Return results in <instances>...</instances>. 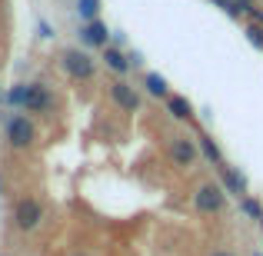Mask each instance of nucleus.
I'll return each instance as SVG.
<instances>
[{
  "label": "nucleus",
  "mask_w": 263,
  "mask_h": 256,
  "mask_svg": "<svg viewBox=\"0 0 263 256\" xmlns=\"http://www.w3.org/2000/svg\"><path fill=\"white\" fill-rule=\"evenodd\" d=\"M13 110L27 116H40V120H50L53 113L60 110V100L53 93V87L47 80H30V84H13L4 96Z\"/></svg>",
  "instance_id": "f257e3e1"
},
{
  "label": "nucleus",
  "mask_w": 263,
  "mask_h": 256,
  "mask_svg": "<svg viewBox=\"0 0 263 256\" xmlns=\"http://www.w3.org/2000/svg\"><path fill=\"white\" fill-rule=\"evenodd\" d=\"M167 160H170V167L180 170V173L197 170L200 163H203L197 136L186 133V130H183V133H170V136H167Z\"/></svg>",
  "instance_id": "f03ea898"
},
{
  "label": "nucleus",
  "mask_w": 263,
  "mask_h": 256,
  "mask_svg": "<svg viewBox=\"0 0 263 256\" xmlns=\"http://www.w3.org/2000/svg\"><path fill=\"white\" fill-rule=\"evenodd\" d=\"M10 220L20 233H37L47 220V203L37 196V193H24V196L13 200V210H10Z\"/></svg>",
  "instance_id": "7ed1b4c3"
},
{
  "label": "nucleus",
  "mask_w": 263,
  "mask_h": 256,
  "mask_svg": "<svg viewBox=\"0 0 263 256\" xmlns=\"http://www.w3.org/2000/svg\"><path fill=\"white\" fill-rule=\"evenodd\" d=\"M193 210L200 213V216H223L227 206H230V196H227V190L220 186V180H200L197 186H193Z\"/></svg>",
  "instance_id": "20e7f679"
},
{
  "label": "nucleus",
  "mask_w": 263,
  "mask_h": 256,
  "mask_svg": "<svg viewBox=\"0 0 263 256\" xmlns=\"http://www.w3.org/2000/svg\"><path fill=\"white\" fill-rule=\"evenodd\" d=\"M4 140H7L10 150H20V153L33 150L37 147V123H33V116L4 113Z\"/></svg>",
  "instance_id": "39448f33"
},
{
  "label": "nucleus",
  "mask_w": 263,
  "mask_h": 256,
  "mask_svg": "<svg viewBox=\"0 0 263 256\" xmlns=\"http://www.w3.org/2000/svg\"><path fill=\"white\" fill-rule=\"evenodd\" d=\"M57 67L73 84H90L97 77V60L90 57V50H84V47H64L57 57Z\"/></svg>",
  "instance_id": "423d86ee"
},
{
  "label": "nucleus",
  "mask_w": 263,
  "mask_h": 256,
  "mask_svg": "<svg viewBox=\"0 0 263 256\" xmlns=\"http://www.w3.org/2000/svg\"><path fill=\"white\" fill-rule=\"evenodd\" d=\"M107 96H110V103H114L120 113H127V116L140 113V107H143L140 90L130 84V80H120V77H114V80L107 84Z\"/></svg>",
  "instance_id": "0eeeda50"
},
{
  "label": "nucleus",
  "mask_w": 263,
  "mask_h": 256,
  "mask_svg": "<svg viewBox=\"0 0 263 256\" xmlns=\"http://www.w3.org/2000/svg\"><path fill=\"white\" fill-rule=\"evenodd\" d=\"M77 40H80V47H84V50H103V47H110V27L103 24V20L80 24Z\"/></svg>",
  "instance_id": "6e6552de"
},
{
  "label": "nucleus",
  "mask_w": 263,
  "mask_h": 256,
  "mask_svg": "<svg viewBox=\"0 0 263 256\" xmlns=\"http://www.w3.org/2000/svg\"><path fill=\"white\" fill-rule=\"evenodd\" d=\"M213 173H217L220 186L227 190V196H233V200H243L247 193H250V183H247V176H243V173H240L237 167H230V163H223V167H217Z\"/></svg>",
  "instance_id": "1a4fd4ad"
},
{
  "label": "nucleus",
  "mask_w": 263,
  "mask_h": 256,
  "mask_svg": "<svg viewBox=\"0 0 263 256\" xmlns=\"http://www.w3.org/2000/svg\"><path fill=\"white\" fill-rule=\"evenodd\" d=\"M163 110H167V116H170L174 123H183V127H193V123H197L193 103L186 100L183 93H170L167 100H163Z\"/></svg>",
  "instance_id": "9d476101"
},
{
  "label": "nucleus",
  "mask_w": 263,
  "mask_h": 256,
  "mask_svg": "<svg viewBox=\"0 0 263 256\" xmlns=\"http://www.w3.org/2000/svg\"><path fill=\"white\" fill-rule=\"evenodd\" d=\"M100 60H103V67H107L114 77H120V80H127V73L134 70V64H130V53H123L120 47H103L100 50Z\"/></svg>",
  "instance_id": "9b49d317"
},
{
  "label": "nucleus",
  "mask_w": 263,
  "mask_h": 256,
  "mask_svg": "<svg viewBox=\"0 0 263 256\" xmlns=\"http://www.w3.org/2000/svg\"><path fill=\"white\" fill-rule=\"evenodd\" d=\"M197 143H200V156H203V163H210L213 170L227 163V156H223V150H220V143L213 140V133H206V130L197 133Z\"/></svg>",
  "instance_id": "f8f14e48"
},
{
  "label": "nucleus",
  "mask_w": 263,
  "mask_h": 256,
  "mask_svg": "<svg viewBox=\"0 0 263 256\" xmlns=\"http://www.w3.org/2000/svg\"><path fill=\"white\" fill-rule=\"evenodd\" d=\"M140 87H143V93L154 96V100H167V96L174 93V90H170V80L163 77V73H157V70H147V73H143Z\"/></svg>",
  "instance_id": "ddd939ff"
},
{
  "label": "nucleus",
  "mask_w": 263,
  "mask_h": 256,
  "mask_svg": "<svg viewBox=\"0 0 263 256\" xmlns=\"http://www.w3.org/2000/svg\"><path fill=\"white\" fill-rule=\"evenodd\" d=\"M237 206H240V213H243L247 220H257V223H260V216H263V203H260L257 196H250V193H247L243 200H237Z\"/></svg>",
  "instance_id": "4468645a"
},
{
  "label": "nucleus",
  "mask_w": 263,
  "mask_h": 256,
  "mask_svg": "<svg viewBox=\"0 0 263 256\" xmlns=\"http://www.w3.org/2000/svg\"><path fill=\"white\" fill-rule=\"evenodd\" d=\"M100 0H77V17L80 24H90V20H100Z\"/></svg>",
  "instance_id": "2eb2a0df"
},
{
  "label": "nucleus",
  "mask_w": 263,
  "mask_h": 256,
  "mask_svg": "<svg viewBox=\"0 0 263 256\" xmlns=\"http://www.w3.org/2000/svg\"><path fill=\"white\" fill-rule=\"evenodd\" d=\"M243 33H247V40H250V47H257V50L263 53V27H257V24H243Z\"/></svg>",
  "instance_id": "dca6fc26"
},
{
  "label": "nucleus",
  "mask_w": 263,
  "mask_h": 256,
  "mask_svg": "<svg viewBox=\"0 0 263 256\" xmlns=\"http://www.w3.org/2000/svg\"><path fill=\"white\" fill-rule=\"evenodd\" d=\"M213 4L223 7V13H227V17H233V20L243 17V4H240V0H213Z\"/></svg>",
  "instance_id": "f3484780"
},
{
  "label": "nucleus",
  "mask_w": 263,
  "mask_h": 256,
  "mask_svg": "<svg viewBox=\"0 0 263 256\" xmlns=\"http://www.w3.org/2000/svg\"><path fill=\"white\" fill-rule=\"evenodd\" d=\"M243 17H247V24L263 27V7H257V4H243Z\"/></svg>",
  "instance_id": "a211bd4d"
},
{
  "label": "nucleus",
  "mask_w": 263,
  "mask_h": 256,
  "mask_svg": "<svg viewBox=\"0 0 263 256\" xmlns=\"http://www.w3.org/2000/svg\"><path fill=\"white\" fill-rule=\"evenodd\" d=\"M40 37H44V40H50V37H53V30H50V24H44V20H40Z\"/></svg>",
  "instance_id": "6ab92c4d"
},
{
  "label": "nucleus",
  "mask_w": 263,
  "mask_h": 256,
  "mask_svg": "<svg viewBox=\"0 0 263 256\" xmlns=\"http://www.w3.org/2000/svg\"><path fill=\"white\" fill-rule=\"evenodd\" d=\"M206 256H237V253H230V250H213V253H206Z\"/></svg>",
  "instance_id": "aec40b11"
},
{
  "label": "nucleus",
  "mask_w": 263,
  "mask_h": 256,
  "mask_svg": "<svg viewBox=\"0 0 263 256\" xmlns=\"http://www.w3.org/2000/svg\"><path fill=\"white\" fill-rule=\"evenodd\" d=\"M70 256H93V253H87V250H73Z\"/></svg>",
  "instance_id": "412c9836"
},
{
  "label": "nucleus",
  "mask_w": 263,
  "mask_h": 256,
  "mask_svg": "<svg viewBox=\"0 0 263 256\" xmlns=\"http://www.w3.org/2000/svg\"><path fill=\"white\" fill-rule=\"evenodd\" d=\"M240 4H257V0H240Z\"/></svg>",
  "instance_id": "4be33fe9"
},
{
  "label": "nucleus",
  "mask_w": 263,
  "mask_h": 256,
  "mask_svg": "<svg viewBox=\"0 0 263 256\" xmlns=\"http://www.w3.org/2000/svg\"><path fill=\"white\" fill-rule=\"evenodd\" d=\"M257 226H260V230H263V216H260V223H257Z\"/></svg>",
  "instance_id": "5701e85b"
},
{
  "label": "nucleus",
  "mask_w": 263,
  "mask_h": 256,
  "mask_svg": "<svg viewBox=\"0 0 263 256\" xmlns=\"http://www.w3.org/2000/svg\"><path fill=\"white\" fill-rule=\"evenodd\" d=\"M0 193H4V180H0Z\"/></svg>",
  "instance_id": "b1692460"
},
{
  "label": "nucleus",
  "mask_w": 263,
  "mask_h": 256,
  "mask_svg": "<svg viewBox=\"0 0 263 256\" xmlns=\"http://www.w3.org/2000/svg\"><path fill=\"white\" fill-rule=\"evenodd\" d=\"M253 256H263V253H260V250H257V253H253Z\"/></svg>",
  "instance_id": "393cba45"
}]
</instances>
